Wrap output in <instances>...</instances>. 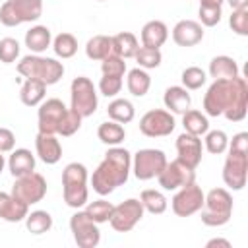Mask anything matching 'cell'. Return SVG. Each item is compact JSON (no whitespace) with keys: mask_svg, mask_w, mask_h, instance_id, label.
Listing matches in <instances>:
<instances>
[{"mask_svg":"<svg viewBox=\"0 0 248 248\" xmlns=\"http://www.w3.org/2000/svg\"><path fill=\"white\" fill-rule=\"evenodd\" d=\"M112 39V52L118 54L120 58H134L136 50L140 48V43H138V37L130 31H122V33H116L110 37Z\"/></svg>","mask_w":248,"mask_h":248,"instance_id":"4316f807","label":"cell"},{"mask_svg":"<svg viewBox=\"0 0 248 248\" xmlns=\"http://www.w3.org/2000/svg\"><path fill=\"white\" fill-rule=\"evenodd\" d=\"M70 231L79 248H95L101 242V231L85 209H78L70 217Z\"/></svg>","mask_w":248,"mask_h":248,"instance_id":"7c38bea8","label":"cell"},{"mask_svg":"<svg viewBox=\"0 0 248 248\" xmlns=\"http://www.w3.org/2000/svg\"><path fill=\"white\" fill-rule=\"evenodd\" d=\"M180 79H182V85H184L188 91H196V89H200L202 85H205L207 76H205V72H203L202 68H198V66H188V68L182 70Z\"/></svg>","mask_w":248,"mask_h":248,"instance_id":"f35d334b","label":"cell"},{"mask_svg":"<svg viewBox=\"0 0 248 248\" xmlns=\"http://www.w3.org/2000/svg\"><path fill=\"white\" fill-rule=\"evenodd\" d=\"M50 45H52V33L46 25H33L25 33V46L35 54L45 52Z\"/></svg>","mask_w":248,"mask_h":248,"instance_id":"cb8c5ba5","label":"cell"},{"mask_svg":"<svg viewBox=\"0 0 248 248\" xmlns=\"http://www.w3.org/2000/svg\"><path fill=\"white\" fill-rule=\"evenodd\" d=\"M140 202H141L143 209L149 211V213H153V215L165 213L167 211V205H169L165 194L159 192V190H143L140 194Z\"/></svg>","mask_w":248,"mask_h":248,"instance_id":"836d02e7","label":"cell"},{"mask_svg":"<svg viewBox=\"0 0 248 248\" xmlns=\"http://www.w3.org/2000/svg\"><path fill=\"white\" fill-rule=\"evenodd\" d=\"M70 99H72V107L79 116L87 118L91 114H95L99 99H97V89L93 85V81L85 76H78L74 78L72 85H70Z\"/></svg>","mask_w":248,"mask_h":248,"instance_id":"52a82bcc","label":"cell"},{"mask_svg":"<svg viewBox=\"0 0 248 248\" xmlns=\"http://www.w3.org/2000/svg\"><path fill=\"white\" fill-rule=\"evenodd\" d=\"M4 165H6V159H4V153L0 151V172L4 170Z\"/></svg>","mask_w":248,"mask_h":248,"instance_id":"f907efd6","label":"cell"},{"mask_svg":"<svg viewBox=\"0 0 248 248\" xmlns=\"http://www.w3.org/2000/svg\"><path fill=\"white\" fill-rule=\"evenodd\" d=\"M209 78L213 79H234L238 78V64L231 56H215L209 62Z\"/></svg>","mask_w":248,"mask_h":248,"instance_id":"d4e9b609","label":"cell"},{"mask_svg":"<svg viewBox=\"0 0 248 248\" xmlns=\"http://www.w3.org/2000/svg\"><path fill=\"white\" fill-rule=\"evenodd\" d=\"M163 103L169 108V112H172V114H184L190 108L192 99H190V93H188L186 87L170 85V87H167V91L163 95Z\"/></svg>","mask_w":248,"mask_h":248,"instance_id":"7402d4cb","label":"cell"},{"mask_svg":"<svg viewBox=\"0 0 248 248\" xmlns=\"http://www.w3.org/2000/svg\"><path fill=\"white\" fill-rule=\"evenodd\" d=\"M202 140L200 136H194V134H180L176 138V153H178V161H182L184 165L196 169L200 163H202Z\"/></svg>","mask_w":248,"mask_h":248,"instance_id":"e0dca14e","label":"cell"},{"mask_svg":"<svg viewBox=\"0 0 248 248\" xmlns=\"http://www.w3.org/2000/svg\"><path fill=\"white\" fill-rule=\"evenodd\" d=\"M167 165V155L161 149H140L132 159V170L138 180H151L155 178Z\"/></svg>","mask_w":248,"mask_h":248,"instance_id":"ba28073f","label":"cell"},{"mask_svg":"<svg viewBox=\"0 0 248 248\" xmlns=\"http://www.w3.org/2000/svg\"><path fill=\"white\" fill-rule=\"evenodd\" d=\"M14 145H16V136H14V132L8 130V128H0V151H2V153H8V151L14 149Z\"/></svg>","mask_w":248,"mask_h":248,"instance_id":"bcb514c9","label":"cell"},{"mask_svg":"<svg viewBox=\"0 0 248 248\" xmlns=\"http://www.w3.org/2000/svg\"><path fill=\"white\" fill-rule=\"evenodd\" d=\"M17 72L23 78L39 79L45 85H52L60 81L64 76V64L58 62L56 58L41 56V54H27L17 62Z\"/></svg>","mask_w":248,"mask_h":248,"instance_id":"3957f363","label":"cell"},{"mask_svg":"<svg viewBox=\"0 0 248 248\" xmlns=\"http://www.w3.org/2000/svg\"><path fill=\"white\" fill-rule=\"evenodd\" d=\"M81 120H83V116H79L74 108H68L64 118H62V122H60V126H58V134L64 136V138L74 136L81 128Z\"/></svg>","mask_w":248,"mask_h":248,"instance_id":"60d3db41","label":"cell"},{"mask_svg":"<svg viewBox=\"0 0 248 248\" xmlns=\"http://www.w3.org/2000/svg\"><path fill=\"white\" fill-rule=\"evenodd\" d=\"M203 39V25L194 19H180L172 27V41L178 46H194Z\"/></svg>","mask_w":248,"mask_h":248,"instance_id":"ac0fdd59","label":"cell"},{"mask_svg":"<svg viewBox=\"0 0 248 248\" xmlns=\"http://www.w3.org/2000/svg\"><path fill=\"white\" fill-rule=\"evenodd\" d=\"M143 205L140 200L136 198H128L124 200L122 203L114 205L112 207V213H110V227L116 231V232H130L143 217Z\"/></svg>","mask_w":248,"mask_h":248,"instance_id":"8fae6325","label":"cell"},{"mask_svg":"<svg viewBox=\"0 0 248 248\" xmlns=\"http://www.w3.org/2000/svg\"><path fill=\"white\" fill-rule=\"evenodd\" d=\"M19 56V43L12 37H4L0 41V62L2 64H12Z\"/></svg>","mask_w":248,"mask_h":248,"instance_id":"b9f144b4","label":"cell"},{"mask_svg":"<svg viewBox=\"0 0 248 248\" xmlns=\"http://www.w3.org/2000/svg\"><path fill=\"white\" fill-rule=\"evenodd\" d=\"M229 149V155L223 165V182L231 190H242L246 186V176H248V151H238V149Z\"/></svg>","mask_w":248,"mask_h":248,"instance_id":"30bf717a","label":"cell"},{"mask_svg":"<svg viewBox=\"0 0 248 248\" xmlns=\"http://www.w3.org/2000/svg\"><path fill=\"white\" fill-rule=\"evenodd\" d=\"M203 143H205V149L211 155H221L229 147V136L223 130H207Z\"/></svg>","mask_w":248,"mask_h":248,"instance_id":"8d00e7d4","label":"cell"},{"mask_svg":"<svg viewBox=\"0 0 248 248\" xmlns=\"http://www.w3.org/2000/svg\"><path fill=\"white\" fill-rule=\"evenodd\" d=\"M203 198H205V194L196 182L182 186L176 190V194L170 200L172 213L178 217H190L203 207Z\"/></svg>","mask_w":248,"mask_h":248,"instance_id":"5bb4252c","label":"cell"},{"mask_svg":"<svg viewBox=\"0 0 248 248\" xmlns=\"http://www.w3.org/2000/svg\"><path fill=\"white\" fill-rule=\"evenodd\" d=\"M43 14V0H6L0 6V23L16 27L21 23L37 21Z\"/></svg>","mask_w":248,"mask_h":248,"instance_id":"8992f818","label":"cell"},{"mask_svg":"<svg viewBox=\"0 0 248 248\" xmlns=\"http://www.w3.org/2000/svg\"><path fill=\"white\" fill-rule=\"evenodd\" d=\"M97 138H99L103 143H107V145H118V143L124 141L126 130H124L122 124H118V122H114V120H107V122L99 124V128H97Z\"/></svg>","mask_w":248,"mask_h":248,"instance_id":"1f68e13d","label":"cell"},{"mask_svg":"<svg viewBox=\"0 0 248 248\" xmlns=\"http://www.w3.org/2000/svg\"><path fill=\"white\" fill-rule=\"evenodd\" d=\"M14 198H17L19 202L27 203V205H33V203H39L45 196H46V180L43 174L39 172H29V174H23V176H17L14 186H12V192H10Z\"/></svg>","mask_w":248,"mask_h":248,"instance_id":"9c48e42d","label":"cell"},{"mask_svg":"<svg viewBox=\"0 0 248 248\" xmlns=\"http://www.w3.org/2000/svg\"><path fill=\"white\" fill-rule=\"evenodd\" d=\"M27 213H29L27 203L19 202L8 192H0V219L8 223H19V221H25Z\"/></svg>","mask_w":248,"mask_h":248,"instance_id":"ffe728a7","label":"cell"},{"mask_svg":"<svg viewBox=\"0 0 248 248\" xmlns=\"http://www.w3.org/2000/svg\"><path fill=\"white\" fill-rule=\"evenodd\" d=\"M101 72H103V76H120V78H124V74H126V62L118 54L110 52L107 58L101 60Z\"/></svg>","mask_w":248,"mask_h":248,"instance_id":"ab89813d","label":"cell"},{"mask_svg":"<svg viewBox=\"0 0 248 248\" xmlns=\"http://www.w3.org/2000/svg\"><path fill=\"white\" fill-rule=\"evenodd\" d=\"M8 169L12 172L14 178L17 176H23V174H29L35 170V155L29 151V149H12V155L8 159Z\"/></svg>","mask_w":248,"mask_h":248,"instance_id":"603a6c76","label":"cell"},{"mask_svg":"<svg viewBox=\"0 0 248 248\" xmlns=\"http://www.w3.org/2000/svg\"><path fill=\"white\" fill-rule=\"evenodd\" d=\"M225 0H200V6H223Z\"/></svg>","mask_w":248,"mask_h":248,"instance_id":"681fc988","label":"cell"},{"mask_svg":"<svg viewBox=\"0 0 248 248\" xmlns=\"http://www.w3.org/2000/svg\"><path fill=\"white\" fill-rule=\"evenodd\" d=\"M140 37H141V45H143V46L159 48V46H163V45L167 43V39H169V27H167L163 21H159V19H151V21H147V23L141 27Z\"/></svg>","mask_w":248,"mask_h":248,"instance_id":"44dd1931","label":"cell"},{"mask_svg":"<svg viewBox=\"0 0 248 248\" xmlns=\"http://www.w3.org/2000/svg\"><path fill=\"white\" fill-rule=\"evenodd\" d=\"M66 105L60 99H46L39 105L37 120H39V132L43 134H58V126L66 114Z\"/></svg>","mask_w":248,"mask_h":248,"instance_id":"2e32d148","label":"cell"},{"mask_svg":"<svg viewBox=\"0 0 248 248\" xmlns=\"http://www.w3.org/2000/svg\"><path fill=\"white\" fill-rule=\"evenodd\" d=\"M134 58H136V62H138L140 68H143V70H153V68L161 66L163 54H161L159 48H151V46H143V45H141V46L136 50Z\"/></svg>","mask_w":248,"mask_h":248,"instance_id":"d590c367","label":"cell"},{"mask_svg":"<svg viewBox=\"0 0 248 248\" xmlns=\"http://www.w3.org/2000/svg\"><path fill=\"white\" fill-rule=\"evenodd\" d=\"M229 2V6L232 10H240V8H248V0H225Z\"/></svg>","mask_w":248,"mask_h":248,"instance_id":"c3c4849f","label":"cell"},{"mask_svg":"<svg viewBox=\"0 0 248 248\" xmlns=\"http://www.w3.org/2000/svg\"><path fill=\"white\" fill-rule=\"evenodd\" d=\"M50 46H52V50L58 58L66 60V58H72L78 52V39L72 33H60L52 39Z\"/></svg>","mask_w":248,"mask_h":248,"instance_id":"e575fe53","label":"cell"},{"mask_svg":"<svg viewBox=\"0 0 248 248\" xmlns=\"http://www.w3.org/2000/svg\"><path fill=\"white\" fill-rule=\"evenodd\" d=\"M107 114H108L110 120H114L118 124H128V122L134 120L136 108H134V105L128 99H114V101L108 103Z\"/></svg>","mask_w":248,"mask_h":248,"instance_id":"83f0119b","label":"cell"},{"mask_svg":"<svg viewBox=\"0 0 248 248\" xmlns=\"http://www.w3.org/2000/svg\"><path fill=\"white\" fill-rule=\"evenodd\" d=\"M122 89V78L120 76H103L99 81V91L105 97H114Z\"/></svg>","mask_w":248,"mask_h":248,"instance_id":"f6af8a7d","label":"cell"},{"mask_svg":"<svg viewBox=\"0 0 248 248\" xmlns=\"http://www.w3.org/2000/svg\"><path fill=\"white\" fill-rule=\"evenodd\" d=\"M215 246H223V248H231V242L227 238H211L205 242V248H215Z\"/></svg>","mask_w":248,"mask_h":248,"instance_id":"7dc6e473","label":"cell"},{"mask_svg":"<svg viewBox=\"0 0 248 248\" xmlns=\"http://www.w3.org/2000/svg\"><path fill=\"white\" fill-rule=\"evenodd\" d=\"M157 180H159V186L167 192H174L182 186H188L192 182H196V169L184 165L182 161L174 159V161H167L165 169L157 174Z\"/></svg>","mask_w":248,"mask_h":248,"instance_id":"4fadbf2b","label":"cell"},{"mask_svg":"<svg viewBox=\"0 0 248 248\" xmlns=\"http://www.w3.org/2000/svg\"><path fill=\"white\" fill-rule=\"evenodd\" d=\"M62 196L66 205L79 209L87 203V169L83 163H68L62 170Z\"/></svg>","mask_w":248,"mask_h":248,"instance_id":"277c9868","label":"cell"},{"mask_svg":"<svg viewBox=\"0 0 248 248\" xmlns=\"http://www.w3.org/2000/svg\"><path fill=\"white\" fill-rule=\"evenodd\" d=\"M203 110L207 116H225L231 122H240L248 110V83L244 78L213 79L203 95Z\"/></svg>","mask_w":248,"mask_h":248,"instance_id":"6da1fadb","label":"cell"},{"mask_svg":"<svg viewBox=\"0 0 248 248\" xmlns=\"http://www.w3.org/2000/svg\"><path fill=\"white\" fill-rule=\"evenodd\" d=\"M35 151L39 159L46 165H56L62 157V145L54 138V134H43L39 132L35 136Z\"/></svg>","mask_w":248,"mask_h":248,"instance_id":"d6986e66","label":"cell"},{"mask_svg":"<svg viewBox=\"0 0 248 248\" xmlns=\"http://www.w3.org/2000/svg\"><path fill=\"white\" fill-rule=\"evenodd\" d=\"M112 203L110 202H107V200H95V202H91V203H87V207H85V213L97 223V225H101V223H107L108 219H110V213H112Z\"/></svg>","mask_w":248,"mask_h":248,"instance_id":"74e56055","label":"cell"},{"mask_svg":"<svg viewBox=\"0 0 248 248\" xmlns=\"http://www.w3.org/2000/svg\"><path fill=\"white\" fill-rule=\"evenodd\" d=\"M130 170H132L130 151L124 149V147L112 145L105 153V159L99 163V167L93 170L91 186L99 196H108L118 186L126 184V180L130 176Z\"/></svg>","mask_w":248,"mask_h":248,"instance_id":"7a4b0ae2","label":"cell"},{"mask_svg":"<svg viewBox=\"0 0 248 248\" xmlns=\"http://www.w3.org/2000/svg\"><path fill=\"white\" fill-rule=\"evenodd\" d=\"M202 223L205 227H223L232 215V196L225 188H211L203 198Z\"/></svg>","mask_w":248,"mask_h":248,"instance_id":"5b68a950","label":"cell"},{"mask_svg":"<svg viewBox=\"0 0 248 248\" xmlns=\"http://www.w3.org/2000/svg\"><path fill=\"white\" fill-rule=\"evenodd\" d=\"M112 52V39L108 35H95L85 45V54L89 60H103Z\"/></svg>","mask_w":248,"mask_h":248,"instance_id":"4dcf8cb0","label":"cell"},{"mask_svg":"<svg viewBox=\"0 0 248 248\" xmlns=\"http://www.w3.org/2000/svg\"><path fill=\"white\" fill-rule=\"evenodd\" d=\"M182 126H184V132H188V134L203 136L209 130V120H207V114H203L202 110L188 108L182 114Z\"/></svg>","mask_w":248,"mask_h":248,"instance_id":"f1b7e54d","label":"cell"},{"mask_svg":"<svg viewBox=\"0 0 248 248\" xmlns=\"http://www.w3.org/2000/svg\"><path fill=\"white\" fill-rule=\"evenodd\" d=\"M198 14H200V23L205 27H215L223 16L221 6H200Z\"/></svg>","mask_w":248,"mask_h":248,"instance_id":"ee69618b","label":"cell"},{"mask_svg":"<svg viewBox=\"0 0 248 248\" xmlns=\"http://www.w3.org/2000/svg\"><path fill=\"white\" fill-rule=\"evenodd\" d=\"M174 116L169 110L153 108L140 118V132L147 138H165L174 132Z\"/></svg>","mask_w":248,"mask_h":248,"instance_id":"9a60e30c","label":"cell"},{"mask_svg":"<svg viewBox=\"0 0 248 248\" xmlns=\"http://www.w3.org/2000/svg\"><path fill=\"white\" fill-rule=\"evenodd\" d=\"M126 85H128V91L134 95V97H143L149 87H151V78L149 74L143 70V68H134L128 72V78H126Z\"/></svg>","mask_w":248,"mask_h":248,"instance_id":"f546056e","label":"cell"},{"mask_svg":"<svg viewBox=\"0 0 248 248\" xmlns=\"http://www.w3.org/2000/svg\"><path fill=\"white\" fill-rule=\"evenodd\" d=\"M45 93H46V85L43 81L25 78L21 91H19V99L25 107H39L45 99Z\"/></svg>","mask_w":248,"mask_h":248,"instance_id":"484cf974","label":"cell"},{"mask_svg":"<svg viewBox=\"0 0 248 248\" xmlns=\"http://www.w3.org/2000/svg\"><path fill=\"white\" fill-rule=\"evenodd\" d=\"M25 227L31 234H43L48 232L52 229V217L48 211L45 209H35L31 213H27L25 217Z\"/></svg>","mask_w":248,"mask_h":248,"instance_id":"d6a6232c","label":"cell"},{"mask_svg":"<svg viewBox=\"0 0 248 248\" xmlns=\"http://www.w3.org/2000/svg\"><path fill=\"white\" fill-rule=\"evenodd\" d=\"M99 2H105V0H99Z\"/></svg>","mask_w":248,"mask_h":248,"instance_id":"816d5d0a","label":"cell"},{"mask_svg":"<svg viewBox=\"0 0 248 248\" xmlns=\"http://www.w3.org/2000/svg\"><path fill=\"white\" fill-rule=\"evenodd\" d=\"M229 25L231 29L240 35L246 37L248 35V8H240V10H232L231 17H229Z\"/></svg>","mask_w":248,"mask_h":248,"instance_id":"7bdbcfd3","label":"cell"}]
</instances>
